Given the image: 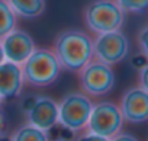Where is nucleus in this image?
<instances>
[{"label":"nucleus","instance_id":"obj_2","mask_svg":"<svg viewBox=\"0 0 148 141\" xmlns=\"http://www.w3.org/2000/svg\"><path fill=\"white\" fill-rule=\"evenodd\" d=\"M23 82L35 87L52 85L61 72V65L52 50L35 48V51L21 64Z\"/></svg>","mask_w":148,"mask_h":141},{"label":"nucleus","instance_id":"obj_18","mask_svg":"<svg viewBox=\"0 0 148 141\" xmlns=\"http://www.w3.org/2000/svg\"><path fill=\"white\" fill-rule=\"evenodd\" d=\"M76 141H110V140L106 138V137H102V135H97V134H93V132L89 131V132L77 137Z\"/></svg>","mask_w":148,"mask_h":141},{"label":"nucleus","instance_id":"obj_19","mask_svg":"<svg viewBox=\"0 0 148 141\" xmlns=\"http://www.w3.org/2000/svg\"><path fill=\"white\" fill-rule=\"evenodd\" d=\"M110 141H139L136 137H134L132 134H128V132H118L116 135L112 137Z\"/></svg>","mask_w":148,"mask_h":141},{"label":"nucleus","instance_id":"obj_16","mask_svg":"<svg viewBox=\"0 0 148 141\" xmlns=\"http://www.w3.org/2000/svg\"><path fill=\"white\" fill-rule=\"evenodd\" d=\"M136 42H138L141 54H144L145 58L148 60V25H145L144 28L139 29V32L136 35Z\"/></svg>","mask_w":148,"mask_h":141},{"label":"nucleus","instance_id":"obj_6","mask_svg":"<svg viewBox=\"0 0 148 141\" xmlns=\"http://www.w3.org/2000/svg\"><path fill=\"white\" fill-rule=\"evenodd\" d=\"M129 54V39L123 32L110 31L97 34L93 41V57L108 65L123 61Z\"/></svg>","mask_w":148,"mask_h":141},{"label":"nucleus","instance_id":"obj_17","mask_svg":"<svg viewBox=\"0 0 148 141\" xmlns=\"http://www.w3.org/2000/svg\"><path fill=\"white\" fill-rule=\"evenodd\" d=\"M138 86L148 92V63L138 70Z\"/></svg>","mask_w":148,"mask_h":141},{"label":"nucleus","instance_id":"obj_9","mask_svg":"<svg viewBox=\"0 0 148 141\" xmlns=\"http://www.w3.org/2000/svg\"><path fill=\"white\" fill-rule=\"evenodd\" d=\"M0 44H2L6 61H12V63L19 64V65L36 48L32 36L22 29L10 31L2 41H0Z\"/></svg>","mask_w":148,"mask_h":141},{"label":"nucleus","instance_id":"obj_7","mask_svg":"<svg viewBox=\"0 0 148 141\" xmlns=\"http://www.w3.org/2000/svg\"><path fill=\"white\" fill-rule=\"evenodd\" d=\"M123 124V118L121 113V109L116 103L113 102H97L93 105L87 128L90 132L112 138L116 135Z\"/></svg>","mask_w":148,"mask_h":141},{"label":"nucleus","instance_id":"obj_22","mask_svg":"<svg viewBox=\"0 0 148 141\" xmlns=\"http://www.w3.org/2000/svg\"><path fill=\"white\" fill-rule=\"evenodd\" d=\"M3 61H6V58H5V52H3V48H2V44H0V64H2Z\"/></svg>","mask_w":148,"mask_h":141},{"label":"nucleus","instance_id":"obj_24","mask_svg":"<svg viewBox=\"0 0 148 141\" xmlns=\"http://www.w3.org/2000/svg\"><path fill=\"white\" fill-rule=\"evenodd\" d=\"M54 141H61V140H54Z\"/></svg>","mask_w":148,"mask_h":141},{"label":"nucleus","instance_id":"obj_14","mask_svg":"<svg viewBox=\"0 0 148 141\" xmlns=\"http://www.w3.org/2000/svg\"><path fill=\"white\" fill-rule=\"evenodd\" d=\"M16 26V15L6 0H0V41Z\"/></svg>","mask_w":148,"mask_h":141},{"label":"nucleus","instance_id":"obj_20","mask_svg":"<svg viewBox=\"0 0 148 141\" xmlns=\"http://www.w3.org/2000/svg\"><path fill=\"white\" fill-rule=\"evenodd\" d=\"M35 99H36V96H26V98H23V100H22V111L25 113L29 112V109L35 103Z\"/></svg>","mask_w":148,"mask_h":141},{"label":"nucleus","instance_id":"obj_15","mask_svg":"<svg viewBox=\"0 0 148 141\" xmlns=\"http://www.w3.org/2000/svg\"><path fill=\"white\" fill-rule=\"evenodd\" d=\"M125 13H144L148 10V0H115Z\"/></svg>","mask_w":148,"mask_h":141},{"label":"nucleus","instance_id":"obj_23","mask_svg":"<svg viewBox=\"0 0 148 141\" xmlns=\"http://www.w3.org/2000/svg\"><path fill=\"white\" fill-rule=\"evenodd\" d=\"M0 141H12V138L5 135V134H0Z\"/></svg>","mask_w":148,"mask_h":141},{"label":"nucleus","instance_id":"obj_10","mask_svg":"<svg viewBox=\"0 0 148 141\" xmlns=\"http://www.w3.org/2000/svg\"><path fill=\"white\" fill-rule=\"evenodd\" d=\"M26 116L31 125L42 131H48L58 122V103L48 96H36L35 103Z\"/></svg>","mask_w":148,"mask_h":141},{"label":"nucleus","instance_id":"obj_21","mask_svg":"<svg viewBox=\"0 0 148 141\" xmlns=\"http://www.w3.org/2000/svg\"><path fill=\"white\" fill-rule=\"evenodd\" d=\"M5 127H6V118H5V113L0 111V134H3Z\"/></svg>","mask_w":148,"mask_h":141},{"label":"nucleus","instance_id":"obj_11","mask_svg":"<svg viewBox=\"0 0 148 141\" xmlns=\"http://www.w3.org/2000/svg\"><path fill=\"white\" fill-rule=\"evenodd\" d=\"M23 87V76L19 64L3 61L0 64V98L10 99L21 95Z\"/></svg>","mask_w":148,"mask_h":141},{"label":"nucleus","instance_id":"obj_5","mask_svg":"<svg viewBox=\"0 0 148 141\" xmlns=\"http://www.w3.org/2000/svg\"><path fill=\"white\" fill-rule=\"evenodd\" d=\"M80 86L87 96H103L109 93L115 86V73L112 65H108L99 60H90L80 70Z\"/></svg>","mask_w":148,"mask_h":141},{"label":"nucleus","instance_id":"obj_3","mask_svg":"<svg viewBox=\"0 0 148 141\" xmlns=\"http://www.w3.org/2000/svg\"><path fill=\"white\" fill-rule=\"evenodd\" d=\"M86 26L97 34L119 31L125 21V12L115 0H92L84 8Z\"/></svg>","mask_w":148,"mask_h":141},{"label":"nucleus","instance_id":"obj_13","mask_svg":"<svg viewBox=\"0 0 148 141\" xmlns=\"http://www.w3.org/2000/svg\"><path fill=\"white\" fill-rule=\"evenodd\" d=\"M12 141H48V137H47L45 131H42L31 124H26V125L19 127L13 132Z\"/></svg>","mask_w":148,"mask_h":141},{"label":"nucleus","instance_id":"obj_1","mask_svg":"<svg viewBox=\"0 0 148 141\" xmlns=\"http://www.w3.org/2000/svg\"><path fill=\"white\" fill-rule=\"evenodd\" d=\"M51 50L61 68L80 72L93 57V39L84 31L64 29L55 36Z\"/></svg>","mask_w":148,"mask_h":141},{"label":"nucleus","instance_id":"obj_4","mask_svg":"<svg viewBox=\"0 0 148 141\" xmlns=\"http://www.w3.org/2000/svg\"><path fill=\"white\" fill-rule=\"evenodd\" d=\"M93 103L86 93H67L58 103V122L71 131H79L87 125Z\"/></svg>","mask_w":148,"mask_h":141},{"label":"nucleus","instance_id":"obj_25","mask_svg":"<svg viewBox=\"0 0 148 141\" xmlns=\"http://www.w3.org/2000/svg\"><path fill=\"white\" fill-rule=\"evenodd\" d=\"M0 100H2V98H0Z\"/></svg>","mask_w":148,"mask_h":141},{"label":"nucleus","instance_id":"obj_8","mask_svg":"<svg viewBox=\"0 0 148 141\" xmlns=\"http://www.w3.org/2000/svg\"><path fill=\"white\" fill-rule=\"evenodd\" d=\"M118 106L123 121L129 124H142L148 121V92L139 86L125 90Z\"/></svg>","mask_w":148,"mask_h":141},{"label":"nucleus","instance_id":"obj_12","mask_svg":"<svg viewBox=\"0 0 148 141\" xmlns=\"http://www.w3.org/2000/svg\"><path fill=\"white\" fill-rule=\"evenodd\" d=\"M13 13L23 19L39 18L47 8L45 0H6Z\"/></svg>","mask_w":148,"mask_h":141}]
</instances>
